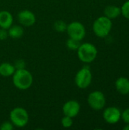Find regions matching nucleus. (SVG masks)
Returning a JSON list of instances; mask_svg holds the SVG:
<instances>
[{"label": "nucleus", "mask_w": 129, "mask_h": 130, "mask_svg": "<svg viewBox=\"0 0 129 130\" xmlns=\"http://www.w3.org/2000/svg\"><path fill=\"white\" fill-rule=\"evenodd\" d=\"M12 82L14 85L19 90L25 91L29 89L33 82V78L30 72L27 69H16L12 75Z\"/></svg>", "instance_id": "1"}, {"label": "nucleus", "mask_w": 129, "mask_h": 130, "mask_svg": "<svg viewBox=\"0 0 129 130\" xmlns=\"http://www.w3.org/2000/svg\"><path fill=\"white\" fill-rule=\"evenodd\" d=\"M78 59L84 63L92 62L97 56V50L96 46L90 43H81L77 50Z\"/></svg>", "instance_id": "2"}, {"label": "nucleus", "mask_w": 129, "mask_h": 130, "mask_svg": "<svg viewBox=\"0 0 129 130\" xmlns=\"http://www.w3.org/2000/svg\"><path fill=\"white\" fill-rule=\"evenodd\" d=\"M113 23L111 19L104 16L97 18L93 24V31L99 37H106L112 30Z\"/></svg>", "instance_id": "3"}, {"label": "nucleus", "mask_w": 129, "mask_h": 130, "mask_svg": "<svg viewBox=\"0 0 129 130\" xmlns=\"http://www.w3.org/2000/svg\"><path fill=\"white\" fill-rule=\"evenodd\" d=\"M9 118L14 126L17 128H23L28 123L29 114L24 108L15 107L10 112Z\"/></svg>", "instance_id": "4"}, {"label": "nucleus", "mask_w": 129, "mask_h": 130, "mask_svg": "<svg viewBox=\"0 0 129 130\" xmlns=\"http://www.w3.org/2000/svg\"><path fill=\"white\" fill-rule=\"evenodd\" d=\"M92 72L87 66L82 67L78 71L75 77V82L80 89H86L92 82Z\"/></svg>", "instance_id": "5"}, {"label": "nucleus", "mask_w": 129, "mask_h": 130, "mask_svg": "<svg viewBox=\"0 0 129 130\" xmlns=\"http://www.w3.org/2000/svg\"><path fill=\"white\" fill-rule=\"evenodd\" d=\"M66 31L69 37L80 41L82 40L86 35V29L84 26L79 21H73L68 24Z\"/></svg>", "instance_id": "6"}, {"label": "nucleus", "mask_w": 129, "mask_h": 130, "mask_svg": "<svg viewBox=\"0 0 129 130\" xmlns=\"http://www.w3.org/2000/svg\"><path fill=\"white\" fill-rule=\"evenodd\" d=\"M89 106L94 110H100L106 105V98L103 92L95 91L91 92L87 98Z\"/></svg>", "instance_id": "7"}, {"label": "nucleus", "mask_w": 129, "mask_h": 130, "mask_svg": "<svg viewBox=\"0 0 129 130\" xmlns=\"http://www.w3.org/2000/svg\"><path fill=\"white\" fill-rule=\"evenodd\" d=\"M17 21L22 27H29L36 23V16L30 10H22L17 14Z\"/></svg>", "instance_id": "8"}, {"label": "nucleus", "mask_w": 129, "mask_h": 130, "mask_svg": "<svg viewBox=\"0 0 129 130\" xmlns=\"http://www.w3.org/2000/svg\"><path fill=\"white\" fill-rule=\"evenodd\" d=\"M81 105L75 100H69L66 101L62 107V112L64 115L70 117H75L80 112Z\"/></svg>", "instance_id": "9"}, {"label": "nucleus", "mask_w": 129, "mask_h": 130, "mask_svg": "<svg viewBox=\"0 0 129 130\" xmlns=\"http://www.w3.org/2000/svg\"><path fill=\"white\" fill-rule=\"evenodd\" d=\"M104 120L109 124H115L121 119V113L117 107H109L106 108L103 112Z\"/></svg>", "instance_id": "10"}, {"label": "nucleus", "mask_w": 129, "mask_h": 130, "mask_svg": "<svg viewBox=\"0 0 129 130\" xmlns=\"http://www.w3.org/2000/svg\"><path fill=\"white\" fill-rule=\"evenodd\" d=\"M11 25H13V16L8 11H0V28L8 29Z\"/></svg>", "instance_id": "11"}, {"label": "nucleus", "mask_w": 129, "mask_h": 130, "mask_svg": "<svg viewBox=\"0 0 129 130\" xmlns=\"http://www.w3.org/2000/svg\"><path fill=\"white\" fill-rule=\"evenodd\" d=\"M116 88L122 95L129 94V80L125 77L119 78L116 82Z\"/></svg>", "instance_id": "12"}, {"label": "nucleus", "mask_w": 129, "mask_h": 130, "mask_svg": "<svg viewBox=\"0 0 129 130\" xmlns=\"http://www.w3.org/2000/svg\"><path fill=\"white\" fill-rule=\"evenodd\" d=\"M16 69L10 62H2L0 64V75L5 78L12 76Z\"/></svg>", "instance_id": "13"}, {"label": "nucleus", "mask_w": 129, "mask_h": 130, "mask_svg": "<svg viewBox=\"0 0 129 130\" xmlns=\"http://www.w3.org/2000/svg\"><path fill=\"white\" fill-rule=\"evenodd\" d=\"M8 36L12 39H19L24 35V28L21 25H11L8 29Z\"/></svg>", "instance_id": "14"}, {"label": "nucleus", "mask_w": 129, "mask_h": 130, "mask_svg": "<svg viewBox=\"0 0 129 130\" xmlns=\"http://www.w3.org/2000/svg\"><path fill=\"white\" fill-rule=\"evenodd\" d=\"M121 14V8L116 5H109L104 10V14L109 19L116 18Z\"/></svg>", "instance_id": "15"}, {"label": "nucleus", "mask_w": 129, "mask_h": 130, "mask_svg": "<svg viewBox=\"0 0 129 130\" xmlns=\"http://www.w3.org/2000/svg\"><path fill=\"white\" fill-rule=\"evenodd\" d=\"M67 26L68 24L62 20H58L54 23L53 27L56 31L58 33H64L67 30Z\"/></svg>", "instance_id": "16"}, {"label": "nucleus", "mask_w": 129, "mask_h": 130, "mask_svg": "<svg viewBox=\"0 0 129 130\" xmlns=\"http://www.w3.org/2000/svg\"><path fill=\"white\" fill-rule=\"evenodd\" d=\"M80 45H81L80 40H78L71 37H69V39H68L66 41V46L71 50H77L78 47L80 46Z\"/></svg>", "instance_id": "17"}, {"label": "nucleus", "mask_w": 129, "mask_h": 130, "mask_svg": "<svg viewBox=\"0 0 129 130\" xmlns=\"http://www.w3.org/2000/svg\"><path fill=\"white\" fill-rule=\"evenodd\" d=\"M73 119L72 117H70L68 116L64 115V117L62 118L61 120V124L64 128H70L73 126Z\"/></svg>", "instance_id": "18"}, {"label": "nucleus", "mask_w": 129, "mask_h": 130, "mask_svg": "<svg viewBox=\"0 0 129 130\" xmlns=\"http://www.w3.org/2000/svg\"><path fill=\"white\" fill-rule=\"evenodd\" d=\"M121 13L122 15L129 20V0L126 1L121 8Z\"/></svg>", "instance_id": "19"}, {"label": "nucleus", "mask_w": 129, "mask_h": 130, "mask_svg": "<svg viewBox=\"0 0 129 130\" xmlns=\"http://www.w3.org/2000/svg\"><path fill=\"white\" fill-rule=\"evenodd\" d=\"M14 127L11 121H5L0 125V130H12Z\"/></svg>", "instance_id": "20"}, {"label": "nucleus", "mask_w": 129, "mask_h": 130, "mask_svg": "<svg viewBox=\"0 0 129 130\" xmlns=\"http://www.w3.org/2000/svg\"><path fill=\"white\" fill-rule=\"evenodd\" d=\"M14 66L16 69H24L26 66V64L23 59H17L15 61Z\"/></svg>", "instance_id": "21"}, {"label": "nucleus", "mask_w": 129, "mask_h": 130, "mask_svg": "<svg viewBox=\"0 0 129 130\" xmlns=\"http://www.w3.org/2000/svg\"><path fill=\"white\" fill-rule=\"evenodd\" d=\"M121 118L125 123L129 124V108L122 112V113L121 114Z\"/></svg>", "instance_id": "22"}, {"label": "nucleus", "mask_w": 129, "mask_h": 130, "mask_svg": "<svg viewBox=\"0 0 129 130\" xmlns=\"http://www.w3.org/2000/svg\"><path fill=\"white\" fill-rule=\"evenodd\" d=\"M8 31L7 29L0 28V40H5L8 37Z\"/></svg>", "instance_id": "23"}, {"label": "nucleus", "mask_w": 129, "mask_h": 130, "mask_svg": "<svg viewBox=\"0 0 129 130\" xmlns=\"http://www.w3.org/2000/svg\"><path fill=\"white\" fill-rule=\"evenodd\" d=\"M124 129H125V130H129V124H128L127 126H125L124 127Z\"/></svg>", "instance_id": "24"}]
</instances>
